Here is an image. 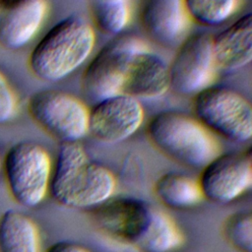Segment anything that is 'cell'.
I'll return each mask as SVG.
<instances>
[{
	"label": "cell",
	"mask_w": 252,
	"mask_h": 252,
	"mask_svg": "<svg viewBox=\"0 0 252 252\" xmlns=\"http://www.w3.org/2000/svg\"><path fill=\"white\" fill-rule=\"evenodd\" d=\"M93 220L102 233L143 252H172L183 243L174 220L138 198H110L94 209Z\"/></svg>",
	"instance_id": "cell-1"
},
{
	"label": "cell",
	"mask_w": 252,
	"mask_h": 252,
	"mask_svg": "<svg viewBox=\"0 0 252 252\" xmlns=\"http://www.w3.org/2000/svg\"><path fill=\"white\" fill-rule=\"evenodd\" d=\"M115 188L113 173L91 160L79 143L61 144L48 190L56 203L73 209H94L112 198Z\"/></svg>",
	"instance_id": "cell-2"
},
{
	"label": "cell",
	"mask_w": 252,
	"mask_h": 252,
	"mask_svg": "<svg viewBox=\"0 0 252 252\" xmlns=\"http://www.w3.org/2000/svg\"><path fill=\"white\" fill-rule=\"evenodd\" d=\"M94 43L93 27L80 16H68L35 44L29 57L30 70L41 81H61L89 58Z\"/></svg>",
	"instance_id": "cell-3"
},
{
	"label": "cell",
	"mask_w": 252,
	"mask_h": 252,
	"mask_svg": "<svg viewBox=\"0 0 252 252\" xmlns=\"http://www.w3.org/2000/svg\"><path fill=\"white\" fill-rule=\"evenodd\" d=\"M151 143L174 161L202 169L219 155L214 136L195 118L178 111H163L148 124Z\"/></svg>",
	"instance_id": "cell-4"
},
{
	"label": "cell",
	"mask_w": 252,
	"mask_h": 252,
	"mask_svg": "<svg viewBox=\"0 0 252 252\" xmlns=\"http://www.w3.org/2000/svg\"><path fill=\"white\" fill-rule=\"evenodd\" d=\"M52 166L51 158L42 146L31 141L12 146L2 169L12 198L27 208L38 206L48 194Z\"/></svg>",
	"instance_id": "cell-5"
},
{
	"label": "cell",
	"mask_w": 252,
	"mask_h": 252,
	"mask_svg": "<svg viewBox=\"0 0 252 252\" xmlns=\"http://www.w3.org/2000/svg\"><path fill=\"white\" fill-rule=\"evenodd\" d=\"M194 117L213 135L234 143L248 142L252 136V107L239 93L210 86L195 94Z\"/></svg>",
	"instance_id": "cell-6"
},
{
	"label": "cell",
	"mask_w": 252,
	"mask_h": 252,
	"mask_svg": "<svg viewBox=\"0 0 252 252\" xmlns=\"http://www.w3.org/2000/svg\"><path fill=\"white\" fill-rule=\"evenodd\" d=\"M149 47L136 35H119L108 41L86 67L82 86L86 95L95 101L122 94L137 54Z\"/></svg>",
	"instance_id": "cell-7"
},
{
	"label": "cell",
	"mask_w": 252,
	"mask_h": 252,
	"mask_svg": "<svg viewBox=\"0 0 252 252\" xmlns=\"http://www.w3.org/2000/svg\"><path fill=\"white\" fill-rule=\"evenodd\" d=\"M32 120L48 135L64 143H78L88 134L89 108L76 96L61 91L45 90L28 102Z\"/></svg>",
	"instance_id": "cell-8"
},
{
	"label": "cell",
	"mask_w": 252,
	"mask_h": 252,
	"mask_svg": "<svg viewBox=\"0 0 252 252\" xmlns=\"http://www.w3.org/2000/svg\"><path fill=\"white\" fill-rule=\"evenodd\" d=\"M216 70L212 36L206 33L187 36L168 65L170 89L184 95L197 94L211 86Z\"/></svg>",
	"instance_id": "cell-9"
},
{
	"label": "cell",
	"mask_w": 252,
	"mask_h": 252,
	"mask_svg": "<svg viewBox=\"0 0 252 252\" xmlns=\"http://www.w3.org/2000/svg\"><path fill=\"white\" fill-rule=\"evenodd\" d=\"M197 180L203 198L217 204L236 200L252 184L250 151L219 154L201 169Z\"/></svg>",
	"instance_id": "cell-10"
},
{
	"label": "cell",
	"mask_w": 252,
	"mask_h": 252,
	"mask_svg": "<svg viewBox=\"0 0 252 252\" xmlns=\"http://www.w3.org/2000/svg\"><path fill=\"white\" fill-rule=\"evenodd\" d=\"M143 121L144 108L139 99L115 94L95 101L89 109L88 133L102 143H118L135 134Z\"/></svg>",
	"instance_id": "cell-11"
},
{
	"label": "cell",
	"mask_w": 252,
	"mask_h": 252,
	"mask_svg": "<svg viewBox=\"0 0 252 252\" xmlns=\"http://www.w3.org/2000/svg\"><path fill=\"white\" fill-rule=\"evenodd\" d=\"M47 11L43 0L8 3L0 12V45L11 50L27 45L39 32Z\"/></svg>",
	"instance_id": "cell-12"
},
{
	"label": "cell",
	"mask_w": 252,
	"mask_h": 252,
	"mask_svg": "<svg viewBox=\"0 0 252 252\" xmlns=\"http://www.w3.org/2000/svg\"><path fill=\"white\" fill-rule=\"evenodd\" d=\"M140 19L147 34L164 46L181 43L191 21L181 0H150L143 5Z\"/></svg>",
	"instance_id": "cell-13"
},
{
	"label": "cell",
	"mask_w": 252,
	"mask_h": 252,
	"mask_svg": "<svg viewBox=\"0 0 252 252\" xmlns=\"http://www.w3.org/2000/svg\"><path fill=\"white\" fill-rule=\"evenodd\" d=\"M247 13L212 37L217 68L236 70L252 59V17Z\"/></svg>",
	"instance_id": "cell-14"
},
{
	"label": "cell",
	"mask_w": 252,
	"mask_h": 252,
	"mask_svg": "<svg viewBox=\"0 0 252 252\" xmlns=\"http://www.w3.org/2000/svg\"><path fill=\"white\" fill-rule=\"evenodd\" d=\"M169 89L168 65L147 47L135 57L122 94L140 100L159 97Z\"/></svg>",
	"instance_id": "cell-15"
},
{
	"label": "cell",
	"mask_w": 252,
	"mask_h": 252,
	"mask_svg": "<svg viewBox=\"0 0 252 252\" xmlns=\"http://www.w3.org/2000/svg\"><path fill=\"white\" fill-rule=\"evenodd\" d=\"M0 252H40L38 229L30 217L14 209L2 214Z\"/></svg>",
	"instance_id": "cell-16"
},
{
	"label": "cell",
	"mask_w": 252,
	"mask_h": 252,
	"mask_svg": "<svg viewBox=\"0 0 252 252\" xmlns=\"http://www.w3.org/2000/svg\"><path fill=\"white\" fill-rule=\"evenodd\" d=\"M157 198L170 209H188L203 199L198 180L186 174L169 172L161 175L154 185Z\"/></svg>",
	"instance_id": "cell-17"
},
{
	"label": "cell",
	"mask_w": 252,
	"mask_h": 252,
	"mask_svg": "<svg viewBox=\"0 0 252 252\" xmlns=\"http://www.w3.org/2000/svg\"><path fill=\"white\" fill-rule=\"evenodd\" d=\"M90 11L96 28L106 34H119L131 18V5L126 0L92 1Z\"/></svg>",
	"instance_id": "cell-18"
},
{
	"label": "cell",
	"mask_w": 252,
	"mask_h": 252,
	"mask_svg": "<svg viewBox=\"0 0 252 252\" xmlns=\"http://www.w3.org/2000/svg\"><path fill=\"white\" fill-rule=\"evenodd\" d=\"M190 20L206 26L217 27L227 21L239 8L235 0H188L184 1Z\"/></svg>",
	"instance_id": "cell-19"
},
{
	"label": "cell",
	"mask_w": 252,
	"mask_h": 252,
	"mask_svg": "<svg viewBox=\"0 0 252 252\" xmlns=\"http://www.w3.org/2000/svg\"><path fill=\"white\" fill-rule=\"evenodd\" d=\"M227 243L238 252H252V216L249 211L229 216L222 226Z\"/></svg>",
	"instance_id": "cell-20"
},
{
	"label": "cell",
	"mask_w": 252,
	"mask_h": 252,
	"mask_svg": "<svg viewBox=\"0 0 252 252\" xmlns=\"http://www.w3.org/2000/svg\"><path fill=\"white\" fill-rule=\"evenodd\" d=\"M18 110V98L6 76L0 70V124L14 118Z\"/></svg>",
	"instance_id": "cell-21"
},
{
	"label": "cell",
	"mask_w": 252,
	"mask_h": 252,
	"mask_svg": "<svg viewBox=\"0 0 252 252\" xmlns=\"http://www.w3.org/2000/svg\"><path fill=\"white\" fill-rule=\"evenodd\" d=\"M45 252H91L83 245L73 241H58L51 244Z\"/></svg>",
	"instance_id": "cell-22"
},
{
	"label": "cell",
	"mask_w": 252,
	"mask_h": 252,
	"mask_svg": "<svg viewBox=\"0 0 252 252\" xmlns=\"http://www.w3.org/2000/svg\"><path fill=\"white\" fill-rule=\"evenodd\" d=\"M2 169H3V159H2V158L0 156V174L2 172Z\"/></svg>",
	"instance_id": "cell-23"
},
{
	"label": "cell",
	"mask_w": 252,
	"mask_h": 252,
	"mask_svg": "<svg viewBox=\"0 0 252 252\" xmlns=\"http://www.w3.org/2000/svg\"><path fill=\"white\" fill-rule=\"evenodd\" d=\"M129 252H134V251H129Z\"/></svg>",
	"instance_id": "cell-24"
}]
</instances>
